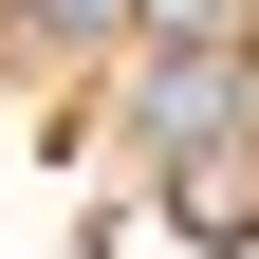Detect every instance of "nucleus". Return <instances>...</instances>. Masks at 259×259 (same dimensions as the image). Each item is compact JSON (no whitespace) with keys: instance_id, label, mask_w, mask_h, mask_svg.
Instances as JSON below:
<instances>
[{"instance_id":"f257e3e1","label":"nucleus","mask_w":259,"mask_h":259,"mask_svg":"<svg viewBox=\"0 0 259 259\" xmlns=\"http://www.w3.org/2000/svg\"><path fill=\"white\" fill-rule=\"evenodd\" d=\"M130 130H148V148H259V37L241 56H148V74H130Z\"/></svg>"},{"instance_id":"f03ea898","label":"nucleus","mask_w":259,"mask_h":259,"mask_svg":"<svg viewBox=\"0 0 259 259\" xmlns=\"http://www.w3.org/2000/svg\"><path fill=\"white\" fill-rule=\"evenodd\" d=\"M167 222L222 241V259H259V148H185V167H167Z\"/></svg>"},{"instance_id":"7ed1b4c3","label":"nucleus","mask_w":259,"mask_h":259,"mask_svg":"<svg viewBox=\"0 0 259 259\" xmlns=\"http://www.w3.org/2000/svg\"><path fill=\"white\" fill-rule=\"evenodd\" d=\"M130 37H148V56H241L259 0H130Z\"/></svg>"},{"instance_id":"20e7f679","label":"nucleus","mask_w":259,"mask_h":259,"mask_svg":"<svg viewBox=\"0 0 259 259\" xmlns=\"http://www.w3.org/2000/svg\"><path fill=\"white\" fill-rule=\"evenodd\" d=\"M37 37H130V0H19Z\"/></svg>"},{"instance_id":"39448f33","label":"nucleus","mask_w":259,"mask_h":259,"mask_svg":"<svg viewBox=\"0 0 259 259\" xmlns=\"http://www.w3.org/2000/svg\"><path fill=\"white\" fill-rule=\"evenodd\" d=\"M0 19H19V0H0Z\"/></svg>"}]
</instances>
